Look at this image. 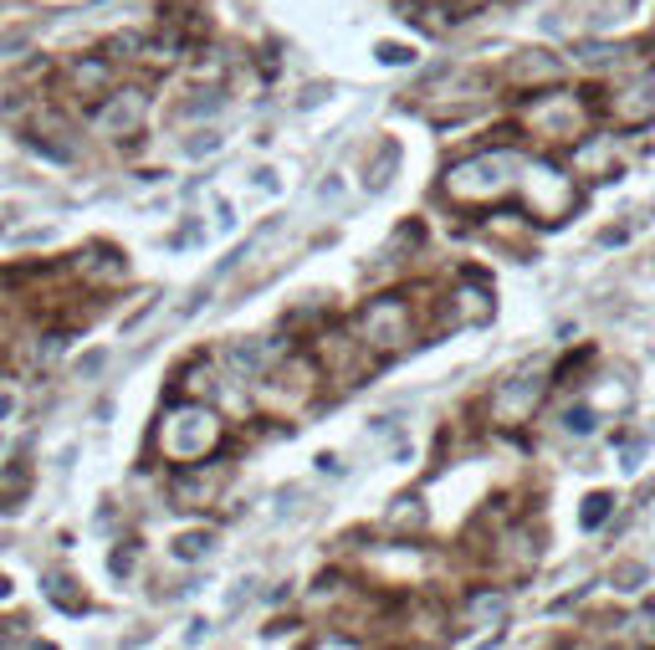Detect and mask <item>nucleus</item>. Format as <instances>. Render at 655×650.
I'll return each mask as SVG.
<instances>
[{
    "mask_svg": "<svg viewBox=\"0 0 655 650\" xmlns=\"http://www.w3.org/2000/svg\"><path fill=\"white\" fill-rule=\"evenodd\" d=\"M471 615L482 620V630H497V625H502V615H507V594H497V589L471 594Z\"/></svg>",
    "mask_w": 655,
    "mask_h": 650,
    "instance_id": "nucleus-6",
    "label": "nucleus"
},
{
    "mask_svg": "<svg viewBox=\"0 0 655 650\" xmlns=\"http://www.w3.org/2000/svg\"><path fill=\"white\" fill-rule=\"evenodd\" d=\"M620 118L625 123H650L655 118V72H645L640 88H630V98L620 103Z\"/></svg>",
    "mask_w": 655,
    "mask_h": 650,
    "instance_id": "nucleus-5",
    "label": "nucleus"
},
{
    "mask_svg": "<svg viewBox=\"0 0 655 650\" xmlns=\"http://www.w3.org/2000/svg\"><path fill=\"white\" fill-rule=\"evenodd\" d=\"M389 169H395V149H384V154H379V169H374V180H369L374 190H379V185L389 180Z\"/></svg>",
    "mask_w": 655,
    "mask_h": 650,
    "instance_id": "nucleus-15",
    "label": "nucleus"
},
{
    "mask_svg": "<svg viewBox=\"0 0 655 650\" xmlns=\"http://www.w3.org/2000/svg\"><path fill=\"white\" fill-rule=\"evenodd\" d=\"M563 425H569L574 436H584V430H594V415L589 410H569V420H563Z\"/></svg>",
    "mask_w": 655,
    "mask_h": 650,
    "instance_id": "nucleus-14",
    "label": "nucleus"
},
{
    "mask_svg": "<svg viewBox=\"0 0 655 650\" xmlns=\"http://www.w3.org/2000/svg\"><path fill=\"white\" fill-rule=\"evenodd\" d=\"M364 338L379 343V349H395V343H405V338H410V313H405V302H400V297L369 302V313H364Z\"/></svg>",
    "mask_w": 655,
    "mask_h": 650,
    "instance_id": "nucleus-3",
    "label": "nucleus"
},
{
    "mask_svg": "<svg viewBox=\"0 0 655 650\" xmlns=\"http://www.w3.org/2000/svg\"><path fill=\"white\" fill-rule=\"evenodd\" d=\"M609 502H615L609 492H594V497L584 502V512H579V523H584V528H599L604 517H609Z\"/></svg>",
    "mask_w": 655,
    "mask_h": 650,
    "instance_id": "nucleus-8",
    "label": "nucleus"
},
{
    "mask_svg": "<svg viewBox=\"0 0 655 650\" xmlns=\"http://www.w3.org/2000/svg\"><path fill=\"white\" fill-rule=\"evenodd\" d=\"M144 113H149V98H144L139 88H123V93H113V103L98 113V128H103V134H134V128L144 123Z\"/></svg>",
    "mask_w": 655,
    "mask_h": 650,
    "instance_id": "nucleus-4",
    "label": "nucleus"
},
{
    "mask_svg": "<svg viewBox=\"0 0 655 650\" xmlns=\"http://www.w3.org/2000/svg\"><path fill=\"white\" fill-rule=\"evenodd\" d=\"M584 62L589 67H609V62H620V47H584Z\"/></svg>",
    "mask_w": 655,
    "mask_h": 650,
    "instance_id": "nucleus-11",
    "label": "nucleus"
},
{
    "mask_svg": "<svg viewBox=\"0 0 655 650\" xmlns=\"http://www.w3.org/2000/svg\"><path fill=\"white\" fill-rule=\"evenodd\" d=\"M72 77H77V88H103V82H108V67H103V62H82Z\"/></svg>",
    "mask_w": 655,
    "mask_h": 650,
    "instance_id": "nucleus-9",
    "label": "nucleus"
},
{
    "mask_svg": "<svg viewBox=\"0 0 655 650\" xmlns=\"http://www.w3.org/2000/svg\"><path fill=\"white\" fill-rule=\"evenodd\" d=\"M6 589H11V584H6V574H0V594H6Z\"/></svg>",
    "mask_w": 655,
    "mask_h": 650,
    "instance_id": "nucleus-16",
    "label": "nucleus"
},
{
    "mask_svg": "<svg viewBox=\"0 0 655 650\" xmlns=\"http://www.w3.org/2000/svg\"><path fill=\"white\" fill-rule=\"evenodd\" d=\"M67 584H72V579H62V574H57V579H47V594H52V604H57V610H67V615H82V610H87V599H82V594H72Z\"/></svg>",
    "mask_w": 655,
    "mask_h": 650,
    "instance_id": "nucleus-7",
    "label": "nucleus"
},
{
    "mask_svg": "<svg viewBox=\"0 0 655 650\" xmlns=\"http://www.w3.org/2000/svg\"><path fill=\"white\" fill-rule=\"evenodd\" d=\"M410 57H415V52H405V47H395V41H384V47H379V62H384V67H405Z\"/></svg>",
    "mask_w": 655,
    "mask_h": 650,
    "instance_id": "nucleus-12",
    "label": "nucleus"
},
{
    "mask_svg": "<svg viewBox=\"0 0 655 650\" xmlns=\"http://www.w3.org/2000/svg\"><path fill=\"white\" fill-rule=\"evenodd\" d=\"M517 169H528V164H522L512 149H497V154H482V159L456 164L451 175H446V190H451L456 200H487V195L507 190L512 180H522Z\"/></svg>",
    "mask_w": 655,
    "mask_h": 650,
    "instance_id": "nucleus-2",
    "label": "nucleus"
},
{
    "mask_svg": "<svg viewBox=\"0 0 655 650\" xmlns=\"http://www.w3.org/2000/svg\"><path fill=\"white\" fill-rule=\"evenodd\" d=\"M134 558H139V553H134V543H128V548H118L108 563H113V574H128V569H134Z\"/></svg>",
    "mask_w": 655,
    "mask_h": 650,
    "instance_id": "nucleus-13",
    "label": "nucleus"
},
{
    "mask_svg": "<svg viewBox=\"0 0 655 650\" xmlns=\"http://www.w3.org/2000/svg\"><path fill=\"white\" fill-rule=\"evenodd\" d=\"M215 441H221V420H215L205 405H180V410L164 420V430H159L164 456H169V461H180V466L205 461V451H210Z\"/></svg>",
    "mask_w": 655,
    "mask_h": 650,
    "instance_id": "nucleus-1",
    "label": "nucleus"
},
{
    "mask_svg": "<svg viewBox=\"0 0 655 650\" xmlns=\"http://www.w3.org/2000/svg\"><path fill=\"white\" fill-rule=\"evenodd\" d=\"M200 553H210V538H200V533H190V538L174 543V558H200Z\"/></svg>",
    "mask_w": 655,
    "mask_h": 650,
    "instance_id": "nucleus-10",
    "label": "nucleus"
}]
</instances>
